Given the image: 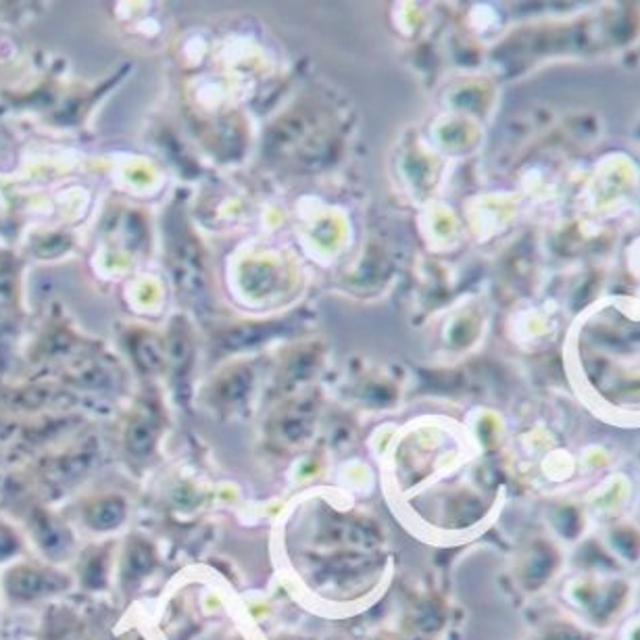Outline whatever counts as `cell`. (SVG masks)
Here are the masks:
<instances>
[{
  "instance_id": "obj_2",
  "label": "cell",
  "mask_w": 640,
  "mask_h": 640,
  "mask_svg": "<svg viewBox=\"0 0 640 640\" xmlns=\"http://www.w3.org/2000/svg\"><path fill=\"white\" fill-rule=\"evenodd\" d=\"M153 427L148 426V424H144V422H138V424H134L132 430H130V434H128V443H130V449L136 452H146L150 449V445H153Z\"/></svg>"
},
{
  "instance_id": "obj_1",
  "label": "cell",
  "mask_w": 640,
  "mask_h": 640,
  "mask_svg": "<svg viewBox=\"0 0 640 640\" xmlns=\"http://www.w3.org/2000/svg\"><path fill=\"white\" fill-rule=\"evenodd\" d=\"M123 518H125V503L121 498H102L96 503L93 511H88V523L96 530L118 528Z\"/></svg>"
}]
</instances>
